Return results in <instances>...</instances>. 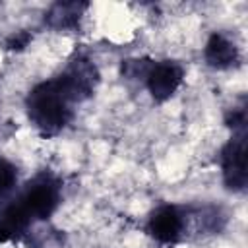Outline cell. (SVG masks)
I'll list each match as a JSON object with an SVG mask.
<instances>
[{
  "mask_svg": "<svg viewBox=\"0 0 248 248\" xmlns=\"http://www.w3.org/2000/svg\"><path fill=\"white\" fill-rule=\"evenodd\" d=\"M72 105L56 78L35 85L25 101L29 120L45 136H54L68 126L72 120Z\"/></svg>",
  "mask_w": 248,
  "mask_h": 248,
  "instance_id": "cell-1",
  "label": "cell"
},
{
  "mask_svg": "<svg viewBox=\"0 0 248 248\" xmlns=\"http://www.w3.org/2000/svg\"><path fill=\"white\" fill-rule=\"evenodd\" d=\"M17 196L21 198L25 209L29 211L35 223L50 217L52 211L56 209L60 202V182L50 174H39Z\"/></svg>",
  "mask_w": 248,
  "mask_h": 248,
  "instance_id": "cell-2",
  "label": "cell"
},
{
  "mask_svg": "<svg viewBox=\"0 0 248 248\" xmlns=\"http://www.w3.org/2000/svg\"><path fill=\"white\" fill-rule=\"evenodd\" d=\"M56 79L72 103H81L93 95L99 83V70L87 56H76Z\"/></svg>",
  "mask_w": 248,
  "mask_h": 248,
  "instance_id": "cell-3",
  "label": "cell"
},
{
  "mask_svg": "<svg viewBox=\"0 0 248 248\" xmlns=\"http://www.w3.org/2000/svg\"><path fill=\"white\" fill-rule=\"evenodd\" d=\"M223 182L232 192H244L248 184L246 170V130L232 132L231 140L221 151Z\"/></svg>",
  "mask_w": 248,
  "mask_h": 248,
  "instance_id": "cell-4",
  "label": "cell"
},
{
  "mask_svg": "<svg viewBox=\"0 0 248 248\" xmlns=\"http://www.w3.org/2000/svg\"><path fill=\"white\" fill-rule=\"evenodd\" d=\"M186 207L176 205H161L157 207L147 223L149 234L163 242V244H174L186 236Z\"/></svg>",
  "mask_w": 248,
  "mask_h": 248,
  "instance_id": "cell-5",
  "label": "cell"
},
{
  "mask_svg": "<svg viewBox=\"0 0 248 248\" xmlns=\"http://www.w3.org/2000/svg\"><path fill=\"white\" fill-rule=\"evenodd\" d=\"M182 79H184V68L178 62L163 60V62H153V66L145 78V83H147L151 97L155 101L163 103L174 95V91L178 89Z\"/></svg>",
  "mask_w": 248,
  "mask_h": 248,
  "instance_id": "cell-6",
  "label": "cell"
},
{
  "mask_svg": "<svg viewBox=\"0 0 248 248\" xmlns=\"http://www.w3.org/2000/svg\"><path fill=\"white\" fill-rule=\"evenodd\" d=\"M203 56H205V62L215 70L232 68L240 60L236 45L221 33H213L209 37V41L205 45V50H203Z\"/></svg>",
  "mask_w": 248,
  "mask_h": 248,
  "instance_id": "cell-7",
  "label": "cell"
},
{
  "mask_svg": "<svg viewBox=\"0 0 248 248\" xmlns=\"http://www.w3.org/2000/svg\"><path fill=\"white\" fill-rule=\"evenodd\" d=\"M85 8V2H56L46 12L45 21L52 29H74L79 23V17Z\"/></svg>",
  "mask_w": 248,
  "mask_h": 248,
  "instance_id": "cell-8",
  "label": "cell"
},
{
  "mask_svg": "<svg viewBox=\"0 0 248 248\" xmlns=\"http://www.w3.org/2000/svg\"><path fill=\"white\" fill-rule=\"evenodd\" d=\"M153 62L147 58H136V60H124L122 62V76L128 79H140L147 78Z\"/></svg>",
  "mask_w": 248,
  "mask_h": 248,
  "instance_id": "cell-9",
  "label": "cell"
},
{
  "mask_svg": "<svg viewBox=\"0 0 248 248\" xmlns=\"http://www.w3.org/2000/svg\"><path fill=\"white\" fill-rule=\"evenodd\" d=\"M16 180H17L16 167L10 161L0 159V200H4L12 192V188L16 186Z\"/></svg>",
  "mask_w": 248,
  "mask_h": 248,
  "instance_id": "cell-10",
  "label": "cell"
},
{
  "mask_svg": "<svg viewBox=\"0 0 248 248\" xmlns=\"http://www.w3.org/2000/svg\"><path fill=\"white\" fill-rule=\"evenodd\" d=\"M27 43H29V35H27V33H17V35H14V37L8 41V48L19 50V48H23Z\"/></svg>",
  "mask_w": 248,
  "mask_h": 248,
  "instance_id": "cell-11",
  "label": "cell"
}]
</instances>
